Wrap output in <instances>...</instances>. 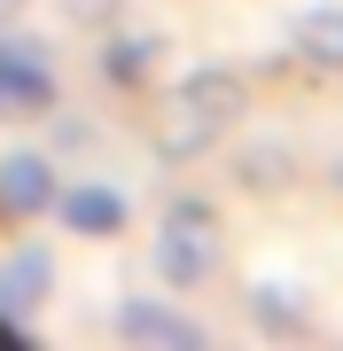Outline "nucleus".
I'll return each instance as SVG.
<instances>
[{"instance_id": "1", "label": "nucleus", "mask_w": 343, "mask_h": 351, "mask_svg": "<svg viewBox=\"0 0 343 351\" xmlns=\"http://www.w3.org/2000/svg\"><path fill=\"white\" fill-rule=\"evenodd\" d=\"M242 110H250V78L203 63V71H188L164 101H156L149 141H156V156H164V164H195V156L218 149V133H227V125H242Z\"/></svg>"}, {"instance_id": "2", "label": "nucleus", "mask_w": 343, "mask_h": 351, "mask_svg": "<svg viewBox=\"0 0 343 351\" xmlns=\"http://www.w3.org/2000/svg\"><path fill=\"white\" fill-rule=\"evenodd\" d=\"M218 258H227V242H218V203L172 195L164 219H156V281L164 289H203L218 274Z\"/></svg>"}, {"instance_id": "3", "label": "nucleus", "mask_w": 343, "mask_h": 351, "mask_svg": "<svg viewBox=\"0 0 343 351\" xmlns=\"http://www.w3.org/2000/svg\"><path fill=\"white\" fill-rule=\"evenodd\" d=\"M55 110V63L31 47V39L0 32V117H47Z\"/></svg>"}, {"instance_id": "4", "label": "nucleus", "mask_w": 343, "mask_h": 351, "mask_svg": "<svg viewBox=\"0 0 343 351\" xmlns=\"http://www.w3.org/2000/svg\"><path fill=\"white\" fill-rule=\"evenodd\" d=\"M117 336L140 351H203V320H188L164 297H125L117 304Z\"/></svg>"}, {"instance_id": "5", "label": "nucleus", "mask_w": 343, "mask_h": 351, "mask_svg": "<svg viewBox=\"0 0 343 351\" xmlns=\"http://www.w3.org/2000/svg\"><path fill=\"white\" fill-rule=\"evenodd\" d=\"M55 188H63V172H55L47 149H8V156H0V211H8V219L55 211Z\"/></svg>"}, {"instance_id": "6", "label": "nucleus", "mask_w": 343, "mask_h": 351, "mask_svg": "<svg viewBox=\"0 0 343 351\" xmlns=\"http://www.w3.org/2000/svg\"><path fill=\"white\" fill-rule=\"evenodd\" d=\"M55 219L86 242H110V234H125V195L110 180H71V188H55Z\"/></svg>"}, {"instance_id": "7", "label": "nucleus", "mask_w": 343, "mask_h": 351, "mask_svg": "<svg viewBox=\"0 0 343 351\" xmlns=\"http://www.w3.org/2000/svg\"><path fill=\"white\" fill-rule=\"evenodd\" d=\"M281 47H289V63H305V71H343V0L296 8Z\"/></svg>"}, {"instance_id": "8", "label": "nucleus", "mask_w": 343, "mask_h": 351, "mask_svg": "<svg viewBox=\"0 0 343 351\" xmlns=\"http://www.w3.org/2000/svg\"><path fill=\"white\" fill-rule=\"evenodd\" d=\"M250 320L266 328V336H312L305 281H250Z\"/></svg>"}, {"instance_id": "9", "label": "nucleus", "mask_w": 343, "mask_h": 351, "mask_svg": "<svg viewBox=\"0 0 343 351\" xmlns=\"http://www.w3.org/2000/svg\"><path fill=\"white\" fill-rule=\"evenodd\" d=\"M47 289H55V258H47V250L24 242V250L0 258V313H39Z\"/></svg>"}, {"instance_id": "10", "label": "nucleus", "mask_w": 343, "mask_h": 351, "mask_svg": "<svg viewBox=\"0 0 343 351\" xmlns=\"http://www.w3.org/2000/svg\"><path fill=\"white\" fill-rule=\"evenodd\" d=\"M164 32H110L102 39V71L117 78V86H149L156 71H164Z\"/></svg>"}, {"instance_id": "11", "label": "nucleus", "mask_w": 343, "mask_h": 351, "mask_svg": "<svg viewBox=\"0 0 343 351\" xmlns=\"http://www.w3.org/2000/svg\"><path fill=\"white\" fill-rule=\"evenodd\" d=\"M296 180V156L289 149H242V164H234V188H250V195H273V188H289Z\"/></svg>"}, {"instance_id": "12", "label": "nucleus", "mask_w": 343, "mask_h": 351, "mask_svg": "<svg viewBox=\"0 0 343 351\" xmlns=\"http://www.w3.org/2000/svg\"><path fill=\"white\" fill-rule=\"evenodd\" d=\"M55 8H63V24H78V32H110L125 0H55Z\"/></svg>"}, {"instance_id": "13", "label": "nucleus", "mask_w": 343, "mask_h": 351, "mask_svg": "<svg viewBox=\"0 0 343 351\" xmlns=\"http://www.w3.org/2000/svg\"><path fill=\"white\" fill-rule=\"evenodd\" d=\"M335 188H343V164H335Z\"/></svg>"}, {"instance_id": "14", "label": "nucleus", "mask_w": 343, "mask_h": 351, "mask_svg": "<svg viewBox=\"0 0 343 351\" xmlns=\"http://www.w3.org/2000/svg\"><path fill=\"white\" fill-rule=\"evenodd\" d=\"M0 8H16V0H0Z\"/></svg>"}]
</instances>
